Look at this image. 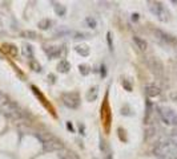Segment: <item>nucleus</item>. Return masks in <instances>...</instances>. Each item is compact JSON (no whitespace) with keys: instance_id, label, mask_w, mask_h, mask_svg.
I'll return each instance as SVG.
<instances>
[{"instance_id":"obj_4","label":"nucleus","mask_w":177,"mask_h":159,"mask_svg":"<svg viewBox=\"0 0 177 159\" xmlns=\"http://www.w3.org/2000/svg\"><path fill=\"white\" fill-rule=\"evenodd\" d=\"M158 115H160L161 121L168 126H177V113L170 107L166 106H161L158 107Z\"/></svg>"},{"instance_id":"obj_10","label":"nucleus","mask_w":177,"mask_h":159,"mask_svg":"<svg viewBox=\"0 0 177 159\" xmlns=\"http://www.w3.org/2000/svg\"><path fill=\"white\" fill-rule=\"evenodd\" d=\"M57 155H59V159H80L73 151H69V150H67V148L60 150Z\"/></svg>"},{"instance_id":"obj_27","label":"nucleus","mask_w":177,"mask_h":159,"mask_svg":"<svg viewBox=\"0 0 177 159\" xmlns=\"http://www.w3.org/2000/svg\"><path fill=\"white\" fill-rule=\"evenodd\" d=\"M172 48H173V50H174V53L177 54V40H176V42H174L173 45H172Z\"/></svg>"},{"instance_id":"obj_18","label":"nucleus","mask_w":177,"mask_h":159,"mask_svg":"<svg viewBox=\"0 0 177 159\" xmlns=\"http://www.w3.org/2000/svg\"><path fill=\"white\" fill-rule=\"evenodd\" d=\"M23 53H24V56H27V57L32 58L33 53H32V47L31 45H24L23 47Z\"/></svg>"},{"instance_id":"obj_12","label":"nucleus","mask_w":177,"mask_h":159,"mask_svg":"<svg viewBox=\"0 0 177 159\" xmlns=\"http://www.w3.org/2000/svg\"><path fill=\"white\" fill-rule=\"evenodd\" d=\"M46 52L48 53V56L51 58L59 57V56L61 54V47H48V48H46Z\"/></svg>"},{"instance_id":"obj_13","label":"nucleus","mask_w":177,"mask_h":159,"mask_svg":"<svg viewBox=\"0 0 177 159\" xmlns=\"http://www.w3.org/2000/svg\"><path fill=\"white\" fill-rule=\"evenodd\" d=\"M69 69H71L69 62H68V61H65V60H61L59 62V65H57V70L61 72V73H67Z\"/></svg>"},{"instance_id":"obj_24","label":"nucleus","mask_w":177,"mask_h":159,"mask_svg":"<svg viewBox=\"0 0 177 159\" xmlns=\"http://www.w3.org/2000/svg\"><path fill=\"white\" fill-rule=\"evenodd\" d=\"M170 98L177 103V92H172L170 93Z\"/></svg>"},{"instance_id":"obj_17","label":"nucleus","mask_w":177,"mask_h":159,"mask_svg":"<svg viewBox=\"0 0 177 159\" xmlns=\"http://www.w3.org/2000/svg\"><path fill=\"white\" fill-rule=\"evenodd\" d=\"M55 12H56L59 16H64V15H65V12H67V9H65L64 5H61V4H56V5H55Z\"/></svg>"},{"instance_id":"obj_14","label":"nucleus","mask_w":177,"mask_h":159,"mask_svg":"<svg viewBox=\"0 0 177 159\" xmlns=\"http://www.w3.org/2000/svg\"><path fill=\"white\" fill-rule=\"evenodd\" d=\"M75 50L81 56H88L89 54V48L87 45H76Z\"/></svg>"},{"instance_id":"obj_16","label":"nucleus","mask_w":177,"mask_h":159,"mask_svg":"<svg viewBox=\"0 0 177 159\" xmlns=\"http://www.w3.org/2000/svg\"><path fill=\"white\" fill-rule=\"evenodd\" d=\"M49 25H51V20H49V19H44V20L39 21V28L43 29V31L48 29V28H49Z\"/></svg>"},{"instance_id":"obj_2","label":"nucleus","mask_w":177,"mask_h":159,"mask_svg":"<svg viewBox=\"0 0 177 159\" xmlns=\"http://www.w3.org/2000/svg\"><path fill=\"white\" fill-rule=\"evenodd\" d=\"M38 137L40 138V140L43 142V147L46 151H49V153H52V151H57L59 153L60 150H63L64 148V146H63V143L60 142L57 138H55L53 135L51 134H38Z\"/></svg>"},{"instance_id":"obj_21","label":"nucleus","mask_w":177,"mask_h":159,"mask_svg":"<svg viewBox=\"0 0 177 159\" xmlns=\"http://www.w3.org/2000/svg\"><path fill=\"white\" fill-rule=\"evenodd\" d=\"M79 69H80V73L84 74V76H87V74L89 73V66H87V65H80Z\"/></svg>"},{"instance_id":"obj_1","label":"nucleus","mask_w":177,"mask_h":159,"mask_svg":"<svg viewBox=\"0 0 177 159\" xmlns=\"http://www.w3.org/2000/svg\"><path fill=\"white\" fill-rule=\"evenodd\" d=\"M153 153L156 156H177V147L170 142V139L160 140L157 145L153 147Z\"/></svg>"},{"instance_id":"obj_29","label":"nucleus","mask_w":177,"mask_h":159,"mask_svg":"<svg viewBox=\"0 0 177 159\" xmlns=\"http://www.w3.org/2000/svg\"><path fill=\"white\" fill-rule=\"evenodd\" d=\"M132 19H133V20H137V19H139V15H133V17Z\"/></svg>"},{"instance_id":"obj_20","label":"nucleus","mask_w":177,"mask_h":159,"mask_svg":"<svg viewBox=\"0 0 177 159\" xmlns=\"http://www.w3.org/2000/svg\"><path fill=\"white\" fill-rule=\"evenodd\" d=\"M30 65H31V68H32L35 72H41V66H40V64H39V62H36L35 60H32V61H31V62H30Z\"/></svg>"},{"instance_id":"obj_23","label":"nucleus","mask_w":177,"mask_h":159,"mask_svg":"<svg viewBox=\"0 0 177 159\" xmlns=\"http://www.w3.org/2000/svg\"><path fill=\"white\" fill-rule=\"evenodd\" d=\"M75 37H73V39H87V37H88V34L87 33H83V32H75Z\"/></svg>"},{"instance_id":"obj_5","label":"nucleus","mask_w":177,"mask_h":159,"mask_svg":"<svg viewBox=\"0 0 177 159\" xmlns=\"http://www.w3.org/2000/svg\"><path fill=\"white\" fill-rule=\"evenodd\" d=\"M150 11L153 12V15L157 16L158 20L161 21H168V11L165 9L163 4L160 1H155V3H150Z\"/></svg>"},{"instance_id":"obj_11","label":"nucleus","mask_w":177,"mask_h":159,"mask_svg":"<svg viewBox=\"0 0 177 159\" xmlns=\"http://www.w3.org/2000/svg\"><path fill=\"white\" fill-rule=\"evenodd\" d=\"M133 42L136 44V47L139 48V50H141V52H145L148 48V42L145 41L144 39H141V37L139 36H134L133 37Z\"/></svg>"},{"instance_id":"obj_22","label":"nucleus","mask_w":177,"mask_h":159,"mask_svg":"<svg viewBox=\"0 0 177 159\" xmlns=\"http://www.w3.org/2000/svg\"><path fill=\"white\" fill-rule=\"evenodd\" d=\"M87 24H88L91 28H96V20L93 17H87Z\"/></svg>"},{"instance_id":"obj_7","label":"nucleus","mask_w":177,"mask_h":159,"mask_svg":"<svg viewBox=\"0 0 177 159\" xmlns=\"http://www.w3.org/2000/svg\"><path fill=\"white\" fill-rule=\"evenodd\" d=\"M155 36H156V39H157L158 41L163 42V44H165V45H168V47H172V45L176 42V39H173L170 34L165 33V32L160 31V29H156L155 31Z\"/></svg>"},{"instance_id":"obj_15","label":"nucleus","mask_w":177,"mask_h":159,"mask_svg":"<svg viewBox=\"0 0 177 159\" xmlns=\"http://www.w3.org/2000/svg\"><path fill=\"white\" fill-rule=\"evenodd\" d=\"M97 94H99V90H97V87H92V89H89L88 94H87V100L88 101H95L97 98Z\"/></svg>"},{"instance_id":"obj_6","label":"nucleus","mask_w":177,"mask_h":159,"mask_svg":"<svg viewBox=\"0 0 177 159\" xmlns=\"http://www.w3.org/2000/svg\"><path fill=\"white\" fill-rule=\"evenodd\" d=\"M63 103L69 109H77L80 105V98L76 93H64L63 94Z\"/></svg>"},{"instance_id":"obj_3","label":"nucleus","mask_w":177,"mask_h":159,"mask_svg":"<svg viewBox=\"0 0 177 159\" xmlns=\"http://www.w3.org/2000/svg\"><path fill=\"white\" fill-rule=\"evenodd\" d=\"M1 113H3L7 118L12 119V121H19V119L24 118L23 111L12 102H4L3 105H1Z\"/></svg>"},{"instance_id":"obj_28","label":"nucleus","mask_w":177,"mask_h":159,"mask_svg":"<svg viewBox=\"0 0 177 159\" xmlns=\"http://www.w3.org/2000/svg\"><path fill=\"white\" fill-rule=\"evenodd\" d=\"M67 126H68V129H71V130H72V129H73V127H72V125H71V123H69V122H68V123H67Z\"/></svg>"},{"instance_id":"obj_9","label":"nucleus","mask_w":177,"mask_h":159,"mask_svg":"<svg viewBox=\"0 0 177 159\" xmlns=\"http://www.w3.org/2000/svg\"><path fill=\"white\" fill-rule=\"evenodd\" d=\"M144 90H145V94H147L148 97H157V95L161 93L160 87L156 86V85H153V84L147 85V86L144 87Z\"/></svg>"},{"instance_id":"obj_25","label":"nucleus","mask_w":177,"mask_h":159,"mask_svg":"<svg viewBox=\"0 0 177 159\" xmlns=\"http://www.w3.org/2000/svg\"><path fill=\"white\" fill-rule=\"evenodd\" d=\"M170 142L173 143V145L177 147V135H172V138H170Z\"/></svg>"},{"instance_id":"obj_26","label":"nucleus","mask_w":177,"mask_h":159,"mask_svg":"<svg viewBox=\"0 0 177 159\" xmlns=\"http://www.w3.org/2000/svg\"><path fill=\"white\" fill-rule=\"evenodd\" d=\"M158 159H177V156H161Z\"/></svg>"},{"instance_id":"obj_8","label":"nucleus","mask_w":177,"mask_h":159,"mask_svg":"<svg viewBox=\"0 0 177 159\" xmlns=\"http://www.w3.org/2000/svg\"><path fill=\"white\" fill-rule=\"evenodd\" d=\"M147 62H148V66H149V69L153 72V73H156V74H161V73H163L164 66H163L161 61L158 60L157 57H149V58L147 60Z\"/></svg>"},{"instance_id":"obj_19","label":"nucleus","mask_w":177,"mask_h":159,"mask_svg":"<svg viewBox=\"0 0 177 159\" xmlns=\"http://www.w3.org/2000/svg\"><path fill=\"white\" fill-rule=\"evenodd\" d=\"M22 36L27 37V39H36L38 34H36L35 32H32V31H25V32H23V33H22Z\"/></svg>"}]
</instances>
